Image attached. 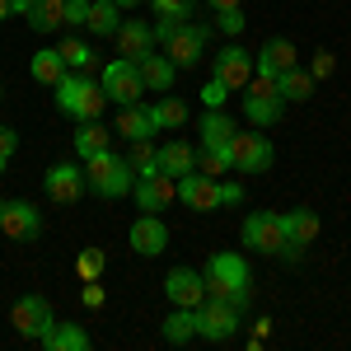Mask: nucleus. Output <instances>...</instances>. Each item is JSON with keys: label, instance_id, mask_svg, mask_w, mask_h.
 <instances>
[{"label": "nucleus", "instance_id": "f257e3e1", "mask_svg": "<svg viewBox=\"0 0 351 351\" xmlns=\"http://www.w3.org/2000/svg\"><path fill=\"white\" fill-rule=\"evenodd\" d=\"M202 271H206V295L211 300L234 304L239 314L253 309V271L243 263V253H211V263Z\"/></svg>", "mask_w": 351, "mask_h": 351}, {"label": "nucleus", "instance_id": "f03ea898", "mask_svg": "<svg viewBox=\"0 0 351 351\" xmlns=\"http://www.w3.org/2000/svg\"><path fill=\"white\" fill-rule=\"evenodd\" d=\"M52 99H56V112H66L71 122H99L104 117V104H108L99 80H89L84 71H66L52 84Z\"/></svg>", "mask_w": 351, "mask_h": 351}, {"label": "nucleus", "instance_id": "7ed1b4c3", "mask_svg": "<svg viewBox=\"0 0 351 351\" xmlns=\"http://www.w3.org/2000/svg\"><path fill=\"white\" fill-rule=\"evenodd\" d=\"M80 164H84V183H89V192H99L104 202H122V197L132 192V183H136L127 155H112V145L99 150V155H89V160H80Z\"/></svg>", "mask_w": 351, "mask_h": 351}, {"label": "nucleus", "instance_id": "20e7f679", "mask_svg": "<svg viewBox=\"0 0 351 351\" xmlns=\"http://www.w3.org/2000/svg\"><path fill=\"white\" fill-rule=\"evenodd\" d=\"M99 89H104V99H108L112 108L141 104V94H145V84H141V66L127 61V56H112L108 66L99 71Z\"/></svg>", "mask_w": 351, "mask_h": 351}, {"label": "nucleus", "instance_id": "39448f33", "mask_svg": "<svg viewBox=\"0 0 351 351\" xmlns=\"http://www.w3.org/2000/svg\"><path fill=\"white\" fill-rule=\"evenodd\" d=\"M216 38V28L202 24V19H183L178 33L164 43V56L178 66V71H192V66H202V56H206V43Z\"/></svg>", "mask_w": 351, "mask_h": 351}, {"label": "nucleus", "instance_id": "423d86ee", "mask_svg": "<svg viewBox=\"0 0 351 351\" xmlns=\"http://www.w3.org/2000/svg\"><path fill=\"white\" fill-rule=\"evenodd\" d=\"M239 239L248 253H263V258H276L281 243H286V225H281V211H248L239 225Z\"/></svg>", "mask_w": 351, "mask_h": 351}, {"label": "nucleus", "instance_id": "0eeeda50", "mask_svg": "<svg viewBox=\"0 0 351 351\" xmlns=\"http://www.w3.org/2000/svg\"><path fill=\"white\" fill-rule=\"evenodd\" d=\"M271 160H276V150H271V141L258 127H239V132L230 136V164H234V173H267Z\"/></svg>", "mask_w": 351, "mask_h": 351}, {"label": "nucleus", "instance_id": "6e6552de", "mask_svg": "<svg viewBox=\"0 0 351 351\" xmlns=\"http://www.w3.org/2000/svg\"><path fill=\"white\" fill-rule=\"evenodd\" d=\"M281 112H286V99L276 94V80L253 75L243 84V117H248V127H276Z\"/></svg>", "mask_w": 351, "mask_h": 351}, {"label": "nucleus", "instance_id": "1a4fd4ad", "mask_svg": "<svg viewBox=\"0 0 351 351\" xmlns=\"http://www.w3.org/2000/svg\"><path fill=\"white\" fill-rule=\"evenodd\" d=\"M281 225H286V243H281V263H300L304 258V248L319 239V211L314 206H295V211H281Z\"/></svg>", "mask_w": 351, "mask_h": 351}, {"label": "nucleus", "instance_id": "9d476101", "mask_svg": "<svg viewBox=\"0 0 351 351\" xmlns=\"http://www.w3.org/2000/svg\"><path fill=\"white\" fill-rule=\"evenodd\" d=\"M239 324H243V314L234 304H225V300L206 295L197 304V337H202V342H230V337L239 332Z\"/></svg>", "mask_w": 351, "mask_h": 351}, {"label": "nucleus", "instance_id": "9b49d317", "mask_svg": "<svg viewBox=\"0 0 351 351\" xmlns=\"http://www.w3.org/2000/svg\"><path fill=\"white\" fill-rule=\"evenodd\" d=\"M291 66H300V47L291 38H267L253 52V75H263V80H281Z\"/></svg>", "mask_w": 351, "mask_h": 351}, {"label": "nucleus", "instance_id": "f8f14e48", "mask_svg": "<svg viewBox=\"0 0 351 351\" xmlns=\"http://www.w3.org/2000/svg\"><path fill=\"white\" fill-rule=\"evenodd\" d=\"M211 75H216L225 89H243L253 80V52L239 47V43H225V52L211 56Z\"/></svg>", "mask_w": 351, "mask_h": 351}, {"label": "nucleus", "instance_id": "ddd939ff", "mask_svg": "<svg viewBox=\"0 0 351 351\" xmlns=\"http://www.w3.org/2000/svg\"><path fill=\"white\" fill-rule=\"evenodd\" d=\"M56 314H52V304L43 295H19L14 300V309H10V328L19 332V337H28V342H38L43 337V328L52 324Z\"/></svg>", "mask_w": 351, "mask_h": 351}, {"label": "nucleus", "instance_id": "4468645a", "mask_svg": "<svg viewBox=\"0 0 351 351\" xmlns=\"http://www.w3.org/2000/svg\"><path fill=\"white\" fill-rule=\"evenodd\" d=\"M43 188H47V197L52 202H61V206H75L84 197V164H75V160H66V164H52L47 169V178H43Z\"/></svg>", "mask_w": 351, "mask_h": 351}, {"label": "nucleus", "instance_id": "2eb2a0df", "mask_svg": "<svg viewBox=\"0 0 351 351\" xmlns=\"http://www.w3.org/2000/svg\"><path fill=\"white\" fill-rule=\"evenodd\" d=\"M132 197L141 211H155L164 216L173 202H178V178H169V173H150V178H136L132 183Z\"/></svg>", "mask_w": 351, "mask_h": 351}, {"label": "nucleus", "instance_id": "dca6fc26", "mask_svg": "<svg viewBox=\"0 0 351 351\" xmlns=\"http://www.w3.org/2000/svg\"><path fill=\"white\" fill-rule=\"evenodd\" d=\"M0 230H5V239H14V243H33L43 234V216H38L33 202H5L0 206Z\"/></svg>", "mask_w": 351, "mask_h": 351}, {"label": "nucleus", "instance_id": "f3484780", "mask_svg": "<svg viewBox=\"0 0 351 351\" xmlns=\"http://www.w3.org/2000/svg\"><path fill=\"white\" fill-rule=\"evenodd\" d=\"M127 243H132V253H141V258H160L164 248H169V225L155 211H141L136 225L127 230Z\"/></svg>", "mask_w": 351, "mask_h": 351}, {"label": "nucleus", "instance_id": "a211bd4d", "mask_svg": "<svg viewBox=\"0 0 351 351\" xmlns=\"http://www.w3.org/2000/svg\"><path fill=\"white\" fill-rule=\"evenodd\" d=\"M164 295H169V304L197 309V304L206 300V271H197V267H173L169 276H164Z\"/></svg>", "mask_w": 351, "mask_h": 351}, {"label": "nucleus", "instance_id": "6ab92c4d", "mask_svg": "<svg viewBox=\"0 0 351 351\" xmlns=\"http://www.w3.org/2000/svg\"><path fill=\"white\" fill-rule=\"evenodd\" d=\"M216 183H220V178H206L202 169H192V173H183V178H178V202H183L188 211H220Z\"/></svg>", "mask_w": 351, "mask_h": 351}, {"label": "nucleus", "instance_id": "aec40b11", "mask_svg": "<svg viewBox=\"0 0 351 351\" xmlns=\"http://www.w3.org/2000/svg\"><path fill=\"white\" fill-rule=\"evenodd\" d=\"M112 38H117V56H127V61H141V56L155 52V28L145 19H122Z\"/></svg>", "mask_w": 351, "mask_h": 351}, {"label": "nucleus", "instance_id": "412c9836", "mask_svg": "<svg viewBox=\"0 0 351 351\" xmlns=\"http://www.w3.org/2000/svg\"><path fill=\"white\" fill-rule=\"evenodd\" d=\"M112 132L122 136V141H150L160 127H155V112H150V104H127V108H117Z\"/></svg>", "mask_w": 351, "mask_h": 351}, {"label": "nucleus", "instance_id": "4be33fe9", "mask_svg": "<svg viewBox=\"0 0 351 351\" xmlns=\"http://www.w3.org/2000/svg\"><path fill=\"white\" fill-rule=\"evenodd\" d=\"M47 351H89V332L80 324H66V319H52L38 337Z\"/></svg>", "mask_w": 351, "mask_h": 351}, {"label": "nucleus", "instance_id": "5701e85b", "mask_svg": "<svg viewBox=\"0 0 351 351\" xmlns=\"http://www.w3.org/2000/svg\"><path fill=\"white\" fill-rule=\"evenodd\" d=\"M136 66H141V84H145V89H155V94H169V89H173V80H178V66H173L164 52L141 56Z\"/></svg>", "mask_w": 351, "mask_h": 351}, {"label": "nucleus", "instance_id": "b1692460", "mask_svg": "<svg viewBox=\"0 0 351 351\" xmlns=\"http://www.w3.org/2000/svg\"><path fill=\"white\" fill-rule=\"evenodd\" d=\"M234 132H239V127H234V117H230L225 108H206L202 127H197V136H202V150H225Z\"/></svg>", "mask_w": 351, "mask_h": 351}, {"label": "nucleus", "instance_id": "393cba45", "mask_svg": "<svg viewBox=\"0 0 351 351\" xmlns=\"http://www.w3.org/2000/svg\"><path fill=\"white\" fill-rule=\"evenodd\" d=\"M160 337L169 347H188L192 337H197V309L173 304V314H164V324H160Z\"/></svg>", "mask_w": 351, "mask_h": 351}, {"label": "nucleus", "instance_id": "a878e982", "mask_svg": "<svg viewBox=\"0 0 351 351\" xmlns=\"http://www.w3.org/2000/svg\"><path fill=\"white\" fill-rule=\"evenodd\" d=\"M192 169H197V145H188V141H164L160 145V173L183 178Z\"/></svg>", "mask_w": 351, "mask_h": 351}, {"label": "nucleus", "instance_id": "bb28decb", "mask_svg": "<svg viewBox=\"0 0 351 351\" xmlns=\"http://www.w3.org/2000/svg\"><path fill=\"white\" fill-rule=\"evenodd\" d=\"M108 145H112V127H104V122H80L75 127V160H89Z\"/></svg>", "mask_w": 351, "mask_h": 351}, {"label": "nucleus", "instance_id": "cd10ccee", "mask_svg": "<svg viewBox=\"0 0 351 351\" xmlns=\"http://www.w3.org/2000/svg\"><path fill=\"white\" fill-rule=\"evenodd\" d=\"M66 71H71V66H66V56L56 52V47H43V52H33V61H28V75L38 84H56Z\"/></svg>", "mask_w": 351, "mask_h": 351}, {"label": "nucleus", "instance_id": "c85d7f7f", "mask_svg": "<svg viewBox=\"0 0 351 351\" xmlns=\"http://www.w3.org/2000/svg\"><path fill=\"white\" fill-rule=\"evenodd\" d=\"M117 24H122V10H117L112 0H89V19H84V28H89L94 38H112Z\"/></svg>", "mask_w": 351, "mask_h": 351}, {"label": "nucleus", "instance_id": "c756f323", "mask_svg": "<svg viewBox=\"0 0 351 351\" xmlns=\"http://www.w3.org/2000/svg\"><path fill=\"white\" fill-rule=\"evenodd\" d=\"M276 94H281L286 104H304V99L314 94V75H309L304 66H291V71L276 80Z\"/></svg>", "mask_w": 351, "mask_h": 351}, {"label": "nucleus", "instance_id": "7c9ffc66", "mask_svg": "<svg viewBox=\"0 0 351 351\" xmlns=\"http://www.w3.org/2000/svg\"><path fill=\"white\" fill-rule=\"evenodd\" d=\"M150 112H155V127H160V132L188 127V104H183V99H173V94H160V99L150 104Z\"/></svg>", "mask_w": 351, "mask_h": 351}, {"label": "nucleus", "instance_id": "2f4dec72", "mask_svg": "<svg viewBox=\"0 0 351 351\" xmlns=\"http://www.w3.org/2000/svg\"><path fill=\"white\" fill-rule=\"evenodd\" d=\"M28 28L33 33H52V28H61V5L56 0H28Z\"/></svg>", "mask_w": 351, "mask_h": 351}, {"label": "nucleus", "instance_id": "473e14b6", "mask_svg": "<svg viewBox=\"0 0 351 351\" xmlns=\"http://www.w3.org/2000/svg\"><path fill=\"white\" fill-rule=\"evenodd\" d=\"M127 164H132L136 178H150V173H160V145H150V141H132V150H127Z\"/></svg>", "mask_w": 351, "mask_h": 351}, {"label": "nucleus", "instance_id": "72a5a7b5", "mask_svg": "<svg viewBox=\"0 0 351 351\" xmlns=\"http://www.w3.org/2000/svg\"><path fill=\"white\" fill-rule=\"evenodd\" d=\"M197 169H202L206 178H225V173L234 169V164H230V145H225V150H202V145H197Z\"/></svg>", "mask_w": 351, "mask_h": 351}, {"label": "nucleus", "instance_id": "f704fd0d", "mask_svg": "<svg viewBox=\"0 0 351 351\" xmlns=\"http://www.w3.org/2000/svg\"><path fill=\"white\" fill-rule=\"evenodd\" d=\"M56 52L66 56V66H71V71H89V66H94V47H89L84 38H66Z\"/></svg>", "mask_w": 351, "mask_h": 351}, {"label": "nucleus", "instance_id": "c9c22d12", "mask_svg": "<svg viewBox=\"0 0 351 351\" xmlns=\"http://www.w3.org/2000/svg\"><path fill=\"white\" fill-rule=\"evenodd\" d=\"M75 271H80V281H99L104 276V248H84L75 258Z\"/></svg>", "mask_w": 351, "mask_h": 351}, {"label": "nucleus", "instance_id": "e433bc0d", "mask_svg": "<svg viewBox=\"0 0 351 351\" xmlns=\"http://www.w3.org/2000/svg\"><path fill=\"white\" fill-rule=\"evenodd\" d=\"M211 28H216V33H230V38H239L243 28H248V19H243V10L234 5V10H216V24H211Z\"/></svg>", "mask_w": 351, "mask_h": 351}, {"label": "nucleus", "instance_id": "4c0bfd02", "mask_svg": "<svg viewBox=\"0 0 351 351\" xmlns=\"http://www.w3.org/2000/svg\"><path fill=\"white\" fill-rule=\"evenodd\" d=\"M155 14H169V19H192L197 14V0H150Z\"/></svg>", "mask_w": 351, "mask_h": 351}, {"label": "nucleus", "instance_id": "58836bf2", "mask_svg": "<svg viewBox=\"0 0 351 351\" xmlns=\"http://www.w3.org/2000/svg\"><path fill=\"white\" fill-rule=\"evenodd\" d=\"M84 19H89V0H66V5H61V24L84 28Z\"/></svg>", "mask_w": 351, "mask_h": 351}, {"label": "nucleus", "instance_id": "ea45409f", "mask_svg": "<svg viewBox=\"0 0 351 351\" xmlns=\"http://www.w3.org/2000/svg\"><path fill=\"white\" fill-rule=\"evenodd\" d=\"M216 202H220V206H239V202H243V183L220 178V183H216Z\"/></svg>", "mask_w": 351, "mask_h": 351}, {"label": "nucleus", "instance_id": "a19ab883", "mask_svg": "<svg viewBox=\"0 0 351 351\" xmlns=\"http://www.w3.org/2000/svg\"><path fill=\"white\" fill-rule=\"evenodd\" d=\"M225 94H230V89H225V84H220L216 75L202 84V104H206V108H220V104H225Z\"/></svg>", "mask_w": 351, "mask_h": 351}, {"label": "nucleus", "instance_id": "79ce46f5", "mask_svg": "<svg viewBox=\"0 0 351 351\" xmlns=\"http://www.w3.org/2000/svg\"><path fill=\"white\" fill-rule=\"evenodd\" d=\"M14 150H19V132H14V127H0V160L10 164V160H14Z\"/></svg>", "mask_w": 351, "mask_h": 351}, {"label": "nucleus", "instance_id": "37998d69", "mask_svg": "<svg viewBox=\"0 0 351 351\" xmlns=\"http://www.w3.org/2000/svg\"><path fill=\"white\" fill-rule=\"evenodd\" d=\"M332 71H337L332 52H314V66H309V75H314V80H324V75H332Z\"/></svg>", "mask_w": 351, "mask_h": 351}, {"label": "nucleus", "instance_id": "c03bdc74", "mask_svg": "<svg viewBox=\"0 0 351 351\" xmlns=\"http://www.w3.org/2000/svg\"><path fill=\"white\" fill-rule=\"evenodd\" d=\"M84 304H89V309L104 304V286H99V281H84Z\"/></svg>", "mask_w": 351, "mask_h": 351}, {"label": "nucleus", "instance_id": "a18cd8bd", "mask_svg": "<svg viewBox=\"0 0 351 351\" xmlns=\"http://www.w3.org/2000/svg\"><path fill=\"white\" fill-rule=\"evenodd\" d=\"M267 332H271V319H267V314H258V319H253V347H263Z\"/></svg>", "mask_w": 351, "mask_h": 351}, {"label": "nucleus", "instance_id": "49530a36", "mask_svg": "<svg viewBox=\"0 0 351 351\" xmlns=\"http://www.w3.org/2000/svg\"><path fill=\"white\" fill-rule=\"evenodd\" d=\"M211 10H234V5H243V0H206Z\"/></svg>", "mask_w": 351, "mask_h": 351}, {"label": "nucleus", "instance_id": "de8ad7c7", "mask_svg": "<svg viewBox=\"0 0 351 351\" xmlns=\"http://www.w3.org/2000/svg\"><path fill=\"white\" fill-rule=\"evenodd\" d=\"M10 14H14V0H0V24H5Z\"/></svg>", "mask_w": 351, "mask_h": 351}, {"label": "nucleus", "instance_id": "09e8293b", "mask_svg": "<svg viewBox=\"0 0 351 351\" xmlns=\"http://www.w3.org/2000/svg\"><path fill=\"white\" fill-rule=\"evenodd\" d=\"M117 10H136V5H145V0H112Z\"/></svg>", "mask_w": 351, "mask_h": 351}, {"label": "nucleus", "instance_id": "8fccbe9b", "mask_svg": "<svg viewBox=\"0 0 351 351\" xmlns=\"http://www.w3.org/2000/svg\"><path fill=\"white\" fill-rule=\"evenodd\" d=\"M0 99H5V84H0Z\"/></svg>", "mask_w": 351, "mask_h": 351}, {"label": "nucleus", "instance_id": "3c124183", "mask_svg": "<svg viewBox=\"0 0 351 351\" xmlns=\"http://www.w3.org/2000/svg\"><path fill=\"white\" fill-rule=\"evenodd\" d=\"M0 173H5V160H0Z\"/></svg>", "mask_w": 351, "mask_h": 351}, {"label": "nucleus", "instance_id": "603ef678", "mask_svg": "<svg viewBox=\"0 0 351 351\" xmlns=\"http://www.w3.org/2000/svg\"><path fill=\"white\" fill-rule=\"evenodd\" d=\"M0 206H5V202H0Z\"/></svg>", "mask_w": 351, "mask_h": 351}]
</instances>
